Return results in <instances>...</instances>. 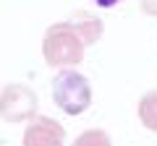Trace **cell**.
<instances>
[{"label": "cell", "instance_id": "cell-1", "mask_svg": "<svg viewBox=\"0 0 157 146\" xmlns=\"http://www.w3.org/2000/svg\"><path fill=\"white\" fill-rule=\"evenodd\" d=\"M84 39L71 21L52 24L42 39V55L50 68H68L84 60Z\"/></svg>", "mask_w": 157, "mask_h": 146}, {"label": "cell", "instance_id": "cell-2", "mask_svg": "<svg viewBox=\"0 0 157 146\" xmlns=\"http://www.w3.org/2000/svg\"><path fill=\"white\" fill-rule=\"evenodd\" d=\"M52 102L66 115H81L92 104V86L78 71H60L52 78Z\"/></svg>", "mask_w": 157, "mask_h": 146}, {"label": "cell", "instance_id": "cell-3", "mask_svg": "<svg viewBox=\"0 0 157 146\" xmlns=\"http://www.w3.org/2000/svg\"><path fill=\"white\" fill-rule=\"evenodd\" d=\"M39 99L29 86L24 84H8L0 91V118L6 123H24L37 115Z\"/></svg>", "mask_w": 157, "mask_h": 146}, {"label": "cell", "instance_id": "cell-4", "mask_svg": "<svg viewBox=\"0 0 157 146\" xmlns=\"http://www.w3.org/2000/svg\"><path fill=\"white\" fill-rule=\"evenodd\" d=\"M63 141H66V128L60 123H55L52 118H34L24 133L26 146H55Z\"/></svg>", "mask_w": 157, "mask_h": 146}, {"label": "cell", "instance_id": "cell-5", "mask_svg": "<svg viewBox=\"0 0 157 146\" xmlns=\"http://www.w3.org/2000/svg\"><path fill=\"white\" fill-rule=\"evenodd\" d=\"M71 24L76 26V31L81 34L84 45H94V42L102 37V31H105V24H102V18L94 16L92 11H78V13H73Z\"/></svg>", "mask_w": 157, "mask_h": 146}, {"label": "cell", "instance_id": "cell-6", "mask_svg": "<svg viewBox=\"0 0 157 146\" xmlns=\"http://www.w3.org/2000/svg\"><path fill=\"white\" fill-rule=\"evenodd\" d=\"M139 120H141V125L147 130L157 133V89L147 91L139 99Z\"/></svg>", "mask_w": 157, "mask_h": 146}, {"label": "cell", "instance_id": "cell-7", "mask_svg": "<svg viewBox=\"0 0 157 146\" xmlns=\"http://www.w3.org/2000/svg\"><path fill=\"white\" fill-rule=\"evenodd\" d=\"M86 144H110V136L100 133V130H89V133L76 138V146H86Z\"/></svg>", "mask_w": 157, "mask_h": 146}, {"label": "cell", "instance_id": "cell-8", "mask_svg": "<svg viewBox=\"0 0 157 146\" xmlns=\"http://www.w3.org/2000/svg\"><path fill=\"white\" fill-rule=\"evenodd\" d=\"M139 8L147 16H157V0H139Z\"/></svg>", "mask_w": 157, "mask_h": 146}, {"label": "cell", "instance_id": "cell-9", "mask_svg": "<svg viewBox=\"0 0 157 146\" xmlns=\"http://www.w3.org/2000/svg\"><path fill=\"white\" fill-rule=\"evenodd\" d=\"M94 5H100V8H115L118 3H123V0H92Z\"/></svg>", "mask_w": 157, "mask_h": 146}]
</instances>
